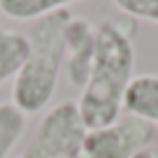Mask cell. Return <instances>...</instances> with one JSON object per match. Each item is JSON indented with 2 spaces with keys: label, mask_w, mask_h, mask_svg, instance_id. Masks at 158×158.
Listing matches in <instances>:
<instances>
[{
  "label": "cell",
  "mask_w": 158,
  "mask_h": 158,
  "mask_svg": "<svg viewBox=\"0 0 158 158\" xmlns=\"http://www.w3.org/2000/svg\"><path fill=\"white\" fill-rule=\"evenodd\" d=\"M135 70L130 33L114 21L95 28V54L91 74L77 100V112L86 130H100L123 116V100Z\"/></svg>",
  "instance_id": "1"
},
{
  "label": "cell",
  "mask_w": 158,
  "mask_h": 158,
  "mask_svg": "<svg viewBox=\"0 0 158 158\" xmlns=\"http://www.w3.org/2000/svg\"><path fill=\"white\" fill-rule=\"evenodd\" d=\"M72 19L70 10H58L33 21L28 30V58L12 86V105L19 112L37 114L51 102L65 60V30Z\"/></svg>",
  "instance_id": "2"
},
{
  "label": "cell",
  "mask_w": 158,
  "mask_h": 158,
  "mask_svg": "<svg viewBox=\"0 0 158 158\" xmlns=\"http://www.w3.org/2000/svg\"><path fill=\"white\" fill-rule=\"evenodd\" d=\"M84 137L77 102H60L42 116L33 139L16 158H79Z\"/></svg>",
  "instance_id": "3"
},
{
  "label": "cell",
  "mask_w": 158,
  "mask_h": 158,
  "mask_svg": "<svg viewBox=\"0 0 158 158\" xmlns=\"http://www.w3.org/2000/svg\"><path fill=\"white\" fill-rule=\"evenodd\" d=\"M156 139V126L133 114L100 130H86L81 153L86 158H135Z\"/></svg>",
  "instance_id": "4"
},
{
  "label": "cell",
  "mask_w": 158,
  "mask_h": 158,
  "mask_svg": "<svg viewBox=\"0 0 158 158\" xmlns=\"http://www.w3.org/2000/svg\"><path fill=\"white\" fill-rule=\"evenodd\" d=\"M95 54V28L84 16H72L65 30V60L63 68L68 81L84 89L91 74V63Z\"/></svg>",
  "instance_id": "5"
},
{
  "label": "cell",
  "mask_w": 158,
  "mask_h": 158,
  "mask_svg": "<svg viewBox=\"0 0 158 158\" xmlns=\"http://www.w3.org/2000/svg\"><path fill=\"white\" fill-rule=\"evenodd\" d=\"M123 112L158 126V74L133 77L123 100Z\"/></svg>",
  "instance_id": "6"
},
{
  "label": "cell",
  "mask_w": 158,
  "mask_h": 158,
  "mask_svg": "<svg viewBox=\"0 0 158 158\" xmlns=\"http://www.w3.org/2000/svg\"><path fill=\"white\" fill-rule=\"evenodd\" d=\"M28 37L16 30H0V84L16 77L28 58Z\"/></svg>",
  "instance_id": "7"
},
{
  "label": "cell",
  "mask_w": 158,
  "mask_h": 158,
  "mask_svg": "<svg viewBox=\"0 0 158 158\" xmlns=\"http://www.w3.org/2000/svg\"><path fill=\"white\" fill-rule=\"evenodd\" d=\"M72 2L79 0H0V12L14 21H37L51 12L68 10Z\"/></svg>",
  "instance_id": "8"
},
{
  "label": "cell",
  "mask_w": 158,
  "mask_h": 158,
  "mask_svg": "<svg viewBox=\"0 0 158 158\" xmlns=\"http://www.w3.org/2000/svg\"><path fill=\"white\" fill-rule=\"evenodd\" d=\"M26 130V114L19 112L12 102L0 105V158H7L21 133Z\"/></svg>",
  "instance_id": "9"
},
{
  "label": "cell",
  "mask_w": 158,
  "mask_h": 158,
  "mask_svg": "<svg viewBox=\"0 0 158 158\" xmlns=\"http://www.w3.org/2000/svg\"><path fill=\"white\" fill-rule=\"evenodd\" d=\"M126 16L158 23V0H112Z\"/></svg>",
  "instance_id": "10"
},
{
  "label": "cell",
  "mask_w": 158,
  "mask_h": 158,
  "mask_svg": "<svg viewBox=\"0 0 158 158\" xmlns=\"http://www.w3.org/2000/svg\"><path fill=\"white\" fill-rule=\"evenodd\" d=\"M135 158H156V153H153V151H142V153H137Z\"/></svg>",
  "instance_id": "11"
},
{
  "label": "cell",
  "mask_w": 158,
  "mask_h": 158,
  "mask_svg": "<svg viewBox=\"0 0 158 158\" xmlns=\"http://www.w3.org/2000/svg\"><path fill=\"white\" fill-rule=\"evenodd\" d=\"M153 153H156V158H158V151H153Z\"/></svg>",
  "instance_id": "12"
}]
</instances>
